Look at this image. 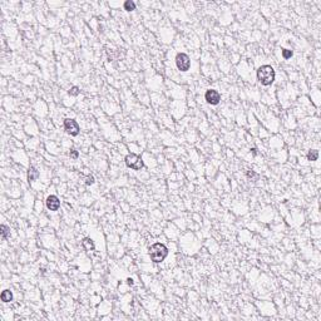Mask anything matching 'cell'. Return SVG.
<instances>
[{
    "label": "cell",
    "instance_id": "19",
    "mask_svg": "<svg viewBox=\"0 0 321 321\" xmlns=\"http://www.w3.org/2000/svg\"><path fill=\"white\" fill-rule=\"evenodd\" d=\"M251 151H252V154H253V156H256V154H257V149H256V148H252Z\"/></svg>",
    "mask_w": 321,
    "mask_h": 321
},
{
    "label": "cell",
    "instance_id": "4",
    "mask_svg": "<svg viewBox=\"0 0 321 321\" xmlns=\"http://www.w3.org/2000/svg\"><path fill=\"white\" fill-rule=\"evenodd\" d=\"M176 65L178 70L181 72H187L191 66V59L186 53H178L176 57Z\"/></svg>",
    "mask_w": 321,
    "mask_h": 321
},
{
    "label": "cell",
    "instance_id": "10",
    "mask_svg": "<svg viewBox=\"0 0 321 321\" xmlns=\"http://www.w3.org/2000/svg\"><path fill=\"white\" fill-rule=\"evenodd\" d=\"M83 247L86 248L87 251H90V250H94V243L90 238H84L83 240Z\"/></svg>",
    "mask_w": 321,
    "mask_h": 321
},
{
    "label": "cell",
    "instance_id": "1",
    "mask_svg": "<svg viewBox=\"0 0 321 321\" xmlns=\"http://www.w3.org/2000/svg\"><path fill=\"white\" fill-rule=\"evenodd\" d=\"M148 253H149L151 260L154 264H159L162 261H164V258L168 256V248L166 247V245L157 242V243H153L148 248Z\"/></svg>",
    "mask_w": 321,
    "mask_h": 321
},
{
    "label": "cell",
    "instance_id": "14",
    "mask_svg": "<svg viewBox=\"0 0 321 321\" xmlns=\"http://www.w3.org/2000/svg\"><path fill=\"white\" fill-rule=\"evenodd\" d=\"M292 55H293L292 50H290V49H282V57L285 59H290Z\"/></svg>",
    "mask_w": 321,
    "mask_h": 321
},
{
    "label": "cell",
    "instance_id": "12",
    "mask_svg": "<svg viewBox=\"0 0 321 321\" xmlns=\"http://www.w3.org/2000/svg\"><path fill=\"white\" fill-rule=\"evenodd\" d=\"M317 158H319V151H316V149L309 151V153H307V159L309 160H316Z\"/></svg>",
    "mask_w": 321,
    "mask_h": 321
},
{
    "label": "cell",
    "instance_id": "5",
    "mask_svg": "<svg viewBox=\"0 0 321 321\" xmlns=\"http://www.w3.org/2000/svg\"><path fill=\"white\" fill-rule=\"evenodd\" d=\"M64 128H65L66 133L70 134L73 137L79 134V125H78L77 121L72 119V118H65L64 119Z\"/></svg>",
    "mask_w": 321,
    "mask_h": 321
},
{
    "label": "cell",
    "instance_id": "18",
    "mask_svg": "<svg viewBox=\"0 0 321 321\" xmlns=\"http://www.w3.org/2000/svg\"><path fill=\"white\" fill-rule=\"evenodd\" d=\"M93 183H94V178H93L92 176H88L87 177V181H86V184L89 186V184H93Z\"/></svg>",
    "mask_w": 321,
    "mask_h": 321
},
{
    "label": "cell",
    "instance_id": "3",
    "mask_svg": "<svg viewBox=\"0 0 321 321\" xmlns=\"http://www.w3.org/2000/svg\"><path fill=\"white\" fill-rule=\"evenodd\" d=\"M124 162L127 167H129L131 170H134V171H139L143 168V159L138 154H134V153L127 154L124 158Z\"/></svg>",
    "mask_w": 321,
    "mask_h": 321
},
{
    "label": "cell",
    "instance_id": "15",
    "mask_svg": "<svg viewBox=\"0 0 321 321\" xmlns=\"http://www.w3.org/2000/svg\"><path fill=\"white\" fill-rule=\"evenodd\" d=\"M247 177L250 180H252V181H257L258 180V174L256 173V172H253V171H247Z\"/></svg>",
    "mask_w": 321,
    "mask_h": 321
},
{
    "label": "cell",
    "instance_id": "11",
    "mask_svg": "<svg viewBox=\"0 0 321 321\" xmlns=\"http://www.w3.org/2000/svg\"><path fill=\"white\" fill-rule=\"evenodd\" d=\"M0 232H2V237L3 238H8L10 236V229L5 225H2L0 226Z\"/></svg>",
    "mask_w": 321,
    "mask_h": 321
},
{
    "label": "cell",
    "instance_id": "17",
    "mask_svg": "<svg viewBox=\"0 0 321 321\" xmlns=\"http://www.w3.org/2000/svg\"><path fill=\"white\" fill-rule=\"evenodd\" d=\"M78 156H79L78 151H75V149H72V151H70V157H72V158L77 159V158H78Z\"/></svg>",
    "mask_w": 321,
    "mask_h": 321
},
{
    "label": "cell",
    "instance_id": "9",
    "mask_svg": "<svg viewBox=\"0 0 321 321\" xmlns=\"http://www.w3.org/2000/svg\"><path fill=\"white\" fill-rule=\"evenodd\" d=\"M0 297H2L3 302H10L13 300V293H11L10 290H4L2 292V296H0Z\"/></svg>",
    "mask_w": 321,
    "mask_h": 321
},
{
    "label": "cell",
    "instance_id": "6",
    "mask_svg": "<svg viewBox=\"0 0 321 321\" xmlns=\"http://www.w3.org/2000/svg\"><path fill=\"white\" fill-rule=\"evenodd\" d=\"M205 98L207 100V103L211 104V105H217L219 103V100H221V96H219V93L215 89H208L205 94Z\"/></svg>",
    "mask_w": 321,
    "mask_h": 321
},
{
    "label": "cell",
    "instance_id": "8",
    "mask_svg": "<svg viewBox=\"0 0 321 321\" xmlns=\"http://www.w3.org/2000/svg\"><path fill=\"white\" fill-rule=\"evenodd\" d=\"M39 177V172L37 171L35 167H30L28 171V181L29 182H34L37 178Z\"/></svg>",
    "mask_w": 321,
    "mask_h": 321
},
{
    "label": "cell",
    "instance_id": "16",
    "mask_svg": "<svg viewBox=\"0 0 321 321\" xmlns=\"http://www.w3.org/2000/svg\"><path fill=\"white\" fill-rule=\"evenodd\" d=\"M69 94L70 96H78L79 94V88L78 87H72L69 89Z\"/></svg>",
    "mask_w": 321,
    "mask_h": 321
},
{
    "label": "cell",
    "instance_id": "13",
    "mask_svg": "<svg viewBox=\"0 0 321 321\" xmlns=\"http://www.w3.org/2000/svg\"><path fill=\"white\" fill-rule=\"evenodd\" d=\"M134 9H136V4H134V2H132V0H127V2L124 3V10L132 11Z\"/></svg>",
    "mask_w": 321,
    "mask_h": 321
},
{
    "label": "cell",
    "instance_id": "2",
    "mask_svg": "<svg viewBox=\"0 0 321 321\" xmlns=\"http://www.w3.org/2000/svg\"><path fill=\"white\" fill-rule=\"evenodd\" d=\"M257 79L265 87L271 86L275 80V69L268 64L260 66L258 70H257Z\"/></svg>",
    "mask_w": 321,
    "mask_h": 321
},
{
    "label": "cell",
    "instance_id": "7",
    "mask_svg": "<svg viewBox=\"0 0 321 321\" xmlns=\"http://www.w3.org/2000/svg\"><path fill=\"white\" fill-rule=\"evenodd\" d=\"M47 207L50 211H58L59 207H60V201H59V198L57 196H54V195L49 196L47 198Z\"/></svg>",
    "mask_w": 321,
    "mask_h": 321
}]
</instances>
